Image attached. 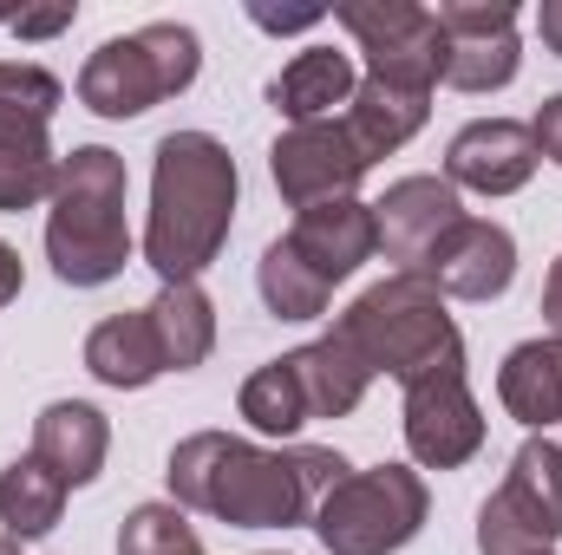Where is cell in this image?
<instances>
[{
	"instance_id": "6da1fadb",
	"label": "cell",
	"mask_w": 562,
	"mask_h": 555,
	"mask_svg": "<svg viewBox=\"0 0 562 555\" xmlns=\"http://www.w3.org/2000/svg\"><path fill=\"white\" fill-rule=\"evenodd\" d=\"M236 223V157L210 132H170L150 163V223L144 262L157 281H196L229 242Z\"/></svg>"
},
{
	"instance_id": "7a4b0ae2",
	"label": "cell",
	"mask_w": 562,
	"mask_h": 555,
	"mask_svg": "<svg viewBox=\"0 0 562 555\" xmlns=\"http://www.w3.org/2000/svg\"><path fill=\"white\" fill-rule=\"evenodd\" d=\"M170 503L203 510L229 530H294L314 517V490L301 477V444L262 451L229 431H190L170 451Z\"/></svg>"
},
{
	"instance_id": "3957f363",
	"label": "cell",
	"mask_w": 562,
	"mask_h": 555,
	"mask_svg": "<svg viewBox=\"0 0 562 555\" xmlns=\"http://www.w3.org/2000/svg\"><path fill=\"white\" fill-rule=\"evenodd\" d=\"M125 157L105 144H79L59 157L53 209H46V262L66 287H105L132 262V223H125Z\"/></svg>"
},
{
	"instance_id": "277c9868",
	"label": "cell",
	"mask_w": 562,
	"mask_h": 555,
	"mask_svg": "<svg viewBox=\"0 0 562 555\" xmlns=\"http://www.w3.org/2000/svg\"><path fill=\"white\" fill-rule=\"evenodd\" d=\"M334 333H340L373 373H386V380H400V386L425 380V373L445 366V360H464V340H458V327H451V314H445V294L425 275L373 281V287L334 320Z\"/></svg>"
},
{
	"instance_id": "5b68a950",
	"label": "cell",
	"mask_w": 562,
	"mask_h": 555,
	"mask_svg": "<svg viewBox=\"0 0 562 555\" xmlns=\"http://www.w3.org/2000/svg\"><path fill=\"white\" fill-rule=\"evenodd\" d=\"M196 66H203V46L190 26L177 20H150L125 39H105L86 72H79V105L99 112V118H144L157 99H177L196 86Z\"/></svg>"
},
{
	"instance_id": "8992f818",
	"label": "cell",
	"mask_w": 562,
	"mask_h": 555,
	"mask_svg": "<svg viewBox=\"0 0 562 555\" xmlns=\"http://www.w3.org/2000/svg\"><path fill=\"white\" fill-rule=\"evenodd\" d=\"M425 477L406 464H373L347 471L321 503H314V536L327 555H393L425 530Z\"/></svg>"
},
{
	"instance_id": "52a82bcc",
	"label": "cell",
	"mask_w": 562,
	"mask_h": 555,
	"mask_svg": "<svg viewBox=\"0 0 562 555\" xmlns=\"http://www.w3.org/2000/svg\"><path fill=\"white\" fill-rule=\"evenodd\" d=\"M562 536V444L557 438H524L510 457L504 484L477 510V550L484 555H537Z\"/></svg>"
},
{
	"instance_id": "ba28073f",
	"label": "cell",
	"mask_w": 562,
	"mask_h": 555,
	"mask_svg": "<svg viewBox=\"0 0 562 555\" xmlns=\"http://www.w3.org/2000/svg\"><path fill=\"white\" fill-rule=\"evenodd\" d=\"M334 20L367 53V79H393V86H419V92L445 79L451 39L438 33V13L419 0H340Z\"/></svg>"
},
{
	"instance_id": "9c48e42d",
	"label": "cell",
	"mask_w": 562,
	"mask_h": 555,
	"mask_svg": "<svg viewBox=\"0 0 562 555\" xmlns=\"http://www.w3.org/2000/svg\"><path fill=\"white\" fill-rule=\"evenodd\" d=\"M406 451L425 471H458L484 451V412L471 399L464 360H445L406 386Z\"/></svg>"
},
{
	"instance_id": "30bf717a",
	"label": "cell",
	"mask_w": 562,
	"mask_h": 555,
	"mask_svg": "<svg viewBox=\"0 0 562 555\" xmlns=\"http://www.w3.org/2000/svg\"><path fill=\"white\" fill-rule=\"evenodd\" d=\"M269 170H276V190L294 209H314V203L353 196L360 177L373 170V157L353 144L347 118H321V125H288L269 150Z\"/></svg>"
},
{
	"instance_id": "8fae6325",
	"label": "cell",
	"mask_w": 562,
	"mask_h": 555,
	"mask_svg": "<svg viewBox=\"0 0 562 555\" xmlns=\"http://www.w3.org/2000/svg\"><path fill=\"white\" fill-rule=\"evenodd\" d=\"M464 223V203L445 177H400L380 203H373V229L386 262H400V275H425L431 249Z\"/></svg>"
},
{
	"instance_id": "7c38bea8",
	"label": "cell",
	"mask_w": 562,
	"mask_h": 555,
	"mask_svg": "<svg viewBox=\"0 0 562 555\" xmlns=\"http://www.w3.org/2000/svg\"><path fill=\"white\" fill-rule=\"evenodd\" d=\"M537 163H543V150L530 138V125H517V118H477L445 150V183L451 190H477V196H517L537 177Z\"/></svg>"
},
{
	"instance_id": "4fadbf2b",
	"label": "cell",
	"mask_w": 562,
	"mask_h": 555,
	"mask_svg": "<svg viewBox=\"0 0 562 555\" xmlns=\"http://www.w3.org/2000/svg\"><path fill=\"white\" fill-rule=\"evenodd\" d=\"M425 281L451 301H497L517 281V236L504 223L464 216L425 262Z\"/></svg>"
},
{
	"instance_id": "5bb4252c",
	"label": "cell",
	"mask_w": 562,
	"mask_h": 555,
	"mask_svg": "<svg viewBox=\"0 0 562 555\" xmlns=\"http://www.w3.org/2000/svg\"><path fill=\"white\" fill-rule=\"evenodd\" d=\"M288 249L314 269V275L327 281H347L360 262H373L380 256V229H373V203H360V196H340V203H314V209H301L294 216V229H288Z\"/></svg>"
},
{
	"instance_id": "9a60e30c",
	"label": "cell",
	"mask_w": 562,
	"mask_h": 555,
	"mask_svg": "<svg viewBox=\"0 0 562 555\" xmlns=\"http://www.w3.org/2000/svg\"><path fill=\"white\" fill-rule=\"evenodd\" d=\"M105 451H112V424H105L99 406H86V399H53L46 412L33 418V457L66 490L92 484L105 471Z\"/></svg>"
},
{
	"instance_id": "2e32d148",
	"label": "cell",
	"mask_w": 562,
	"mask_h": 555,
	"mask_svg": "<svg viewBox=\"0 0 562 555\" xmlns=\"http://www.w3.org/2000/svg\"><path fill=\"white\" fill-rule=\"evenodd\" d=\"M353 92H360L353 59L334 53V46L294 53L276 72V86H269V99H276V112L288 125H321V118H334V105H353Z\"/></svg>"
},
{
	"instance_id": "e0dca14e",
	"label": "cell",
	"mask_w": 562,
	"mask_h": 555,
	"mask_svg": "<svg viewBox=\"0 0 562 555\" xmlns=\"http://www.w3.org/2000/svg\"><path fill=\"white\" fill-rule=\"evenodd\" d=\"M59 183V157L46 138V118L0 105V216H20L33 203H46Z\"/></svg>"
},
{
	"instance_id": "ac0fdd59",
	"label": "cell",
	"mask_w": 562,
	"mask_h": 555,
	"mask_svg": "<svg viewBox=\"0 0 562 555\" xmlns=\"http://www.w3.org/2000/svg\"><path fill=\"white\" fill-rule=\"evenodd\" d=\"M281 360L294 366V380H301L314 418H347L367 399V386H373V366H367L340 333H321V340H307V347H294V353H281Z\"/></svg>"
},
{
	"instance_id": "d6986e66",
	"label": "cell",
	"mask_w": 562,
	"mask_h": 555,
	"mask_svg": "<svg viewBox=\"0 0 562 555\" xmlns=\"http://www.w3.org/2000/svg\"><path fill=\"white\" fill-rule=\"evenodd\" d=\"M431 118V92L419 86H393V79H360L353 105H347V132L367 157H393L400 144H413Z\"/></svg>"
},
{
	"instance_id": "ffe728a7",
	"label": "cell",
	"mask_w": 562,
	"mask_h": 555,
	"mask_svg": "<svg viewBox=\"0 0 562 555\" xmlns=\"http://www.w3.org/2000/svg\"><path fill=\"white\" fill-rule=\"evenodd\" d=\"M497 399H504V412L517 418V424H530V431L562 424V340L557 333L510 347V360L497 373Z\"/></svg>"
},
{
	"instance_id": "44dd1931",
	"label": "cell",
	"mask_w": 562,
	"mask_h": 555,
	"mask_svg": "<svg viewBox=\"0 0 562 555\" xmlns=\"http://www.w3.org/2000/svg\"><path fill=\"white\" fill-rule=\"evenodd\" d=\"M86 373L112 393H138L164 373V353H157V333H150V314H112L86 333Z\"/></svg>"
},
{
	"instance_id": "7402d4cb",
	"label": "cell",
	"mask_w": 562,
	"mask_h": 555,
	"mask_svg": "<svg viewBox=\"0 0 562 555\" xmlns=\"http://www.w3.org/2000/svg\"><path fill=\"white\" fill-rule=\"evenodd\" d=\"M150 314V333H157V353H164V373H190L210 360L216 347V307L196 281H170L157 287V301L144 307Z\"/></svg>"
},
{
	"instance_id": "603a6c76",
	"label": "cell",
	"mask_w": 562,
	"mask_h": 555,
	"mask_svg": "<svg viewBox=\"0 0 562 555\" xmlns=\"http://www.w3.org/2000/svg\"><path fill=\"white\" fill-rule=\"evenodd\" d=\"M59 517H66V484H59L33 451L13 457V464L0 471V523H7V536H13V543H33V536H46Z\"/></svg>"
},
{
	"instance_id": "cb8c5ba5",
	"label": "cell",
	"mask_w": 562,
	"mask_h": 555,
	"mask_svg": "<svg viewBox=\"0 0 562 555\" xmlns=\"http://www.w3.org/2000/svg\"><path fill=\"white\" fill-rule=\"evenodd\" d=\"M236 412L249 418L262 438H294V431L314 418V412H307V393H301V380H294V366H288V360H269V366H256V373L243 380Z\"/></svg>"
},
{
	"instance_id": "d4e9b609",
	"label": "cell",
	"mask_w": 562,
	"mask_h": 555,
	"mask_svg": "<svg viewBox=\"0 0 562 555\" xmlns=\"http://www.w3.org/2000/svg\"><path fill=\"white\" fill-rule=\"evenodd\" d=\"M256 287H262L269 314H281V320H321L327 301H334V287L314 275L288 242H269V249H262V262H256Z\"/></svg>"
},
{
	"instance_id": "484cf974",
	"label": "cell",
	"mask_w": 562,
	"mask_h": 555,
	"mask_svg": "<svg viewBox=\"0 0 562 555\" xmlns=\"http://www.w3.org/2000/svg\"><path fill=\"white\" fill-rule=\"evenodd\" d=\"M524 66V46L517 33H497V39H451L445 46V86L458 92H504Z\"/></svg>"
},
{
	"instance_id": "4316f807",
	"label": "cell",
	"mask_w": 562,
	"mask_h": 555,
	"mask_svg": "<svg viewBox=\"0 0 562 555\" xmlns=\"http://www.w3.org/2000/svg\"><path fill=\"white\" fill-rule=\"evenodd\" d=\"M119 555H203L177 503H138L119 530Z\"/></svg>"
},
{
	"instance_id": "83f0119b",
	"label": "cell",
	"mask_w": 562,
	"mask_h": 555,
	"mask_svg": "<svg viewBox=\"0 0 562 555\" xmlns=\"http://www.w3.org/2000/svg\"><path fill=\"white\" fill-rule=\"evenodd\" d=\"M438 33L445 39H497L517 33V0H438Z\"/></svg>"
},
{
	"instance_id": "f1b7e54d",
	"label": "cell",
	"mask_w": 562,
	"mask_h": 555,
	"mask_svg": "<svg viewBox=\"0 0 562 555\" xmlns=\"http://www.w3.org/2000/svg\"><path fill=\"white\" fill-rule=\"evenodd\" d=\"M59 99H66V86H59L46 66H20V59H0V105H13V112H33V118H46V125H53Z\"/></svg>"
},
{
	"instance_id": "f546056e",
	"label": "cell",
	"mask_w": 562,
	"mask_h": 555,
	"mask_svg": "<svg viewBox=\"0 0 562 555\" xmlns=\"http://www.w3.org/2000/svg\"><path fill=\"white\" fill-rule=\"evenodd\" d=\"M72 20H79V7H72V0H59V7H33V13H13L7 26H13L20 39H53V33H66Z\"/></svg>"
},
{
	"instance_id": "4dcf8cb0",
	"label": "cell",
	"mask_w": 562,
	"mask_h": 555,
	"mask_svg": "<svg viewBox=\"0 0 562 555\" xmlns=\"http://www.w3.org/2000/svg\"><path fill=\"white\" fill-rule=\"evenodd\" d=\"M530 138H537V150H543L550 163H562V92L537 105V118H530Z\"/></svg>"
},
{
	"instance_id": "1f68e13d",
	"label": "cell",
	"mask_w": 562,
	"mask_h": 555,
	"mask_svg": "<svg viewBox=\"0 0 562 555\" xmlns=\"http://www.w3.org/2000/svg\"><path fill=\"white\" fill-rule=\"evenodd\" d=\"M249 20H256V26H269V33H307V26H321V20H327V7H294V13L249 7Z\"/></svg>"
},
{
	"instance_id": "d6a6232c",
	"label": "cell",
	"mask_w": 562,
	"mask_h": 555,
	"mask_svg": "<svg viewBox=\"0 0 562 555\" xmlns=\"http://www.w3.org/2000/svg\"><path fill=\"white\" fill-rule=\"evenodd\" d=\"M543 327L562 340V256L550 262V281H543Z\"/></svg>"
},
{
	"instance_id": "836d02e7",
	"label": "cell",
	"mask_w": 562,
	"mask_h": 555,
	"mask_svg": "<svg viewBox=\"0 0 562 555\" xmlns=\"http://www.w3.org/2000/svg\"><path fill=\"white\" fill-rule=\"evenodd\" d=\"M20 281H26L20 249H13V242H0V307H7V301H20Z\"/></svg>"
},
{
	"instance_id": "e575fe53",
	"label": "cell",
	"mask_w": 562,
	"mask_h": 555,
	"mask_svg": "<svg viewBox=\"0 0 562 555\" xmlns=\"http://www.w3.org/2000/svg\"><path fill=\"white\" fill-rule=\"evenodd\" d=\"M537 33H543V46L562 59V0H543L537 7Z\"/></svg>"
},
{
	"instance_id": "d590c367",
	"label": "cell",
	"mask_w": 562,
	"mask_h": 555,
	"mask_svg": "<svg viewBox=\"0 0 562 555\" xmlns=\"http://www.w3.org/2000/svg\"><path fill=\"white\" fill-rule=\"evenodd\" d=\"M0 555H20V543H13V536H0Z\"/></svg>"
},
{
	"instance_id": "8d00e7d4",
	"label": "cell",
	"mask_w": 562,
	"mask_h": 555,
	"mask_svg": "<svg viewBox=\"0 0 562 555\" xmlns=\"http://www.w3.org/2000/svg\"><path fill=\"white\" fill-rule=\"evenodd\" d=\"M537 555H550V550H537Z\"/></svg>"
}]
</instances>
